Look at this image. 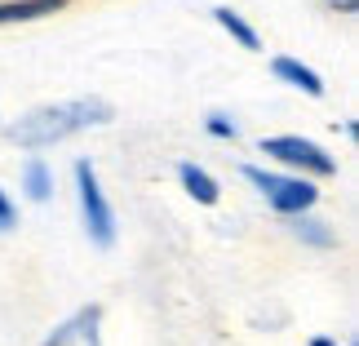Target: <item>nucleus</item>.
Returning <instances> with one entry per match:
<instances>
[{"label":"nucleus","mask_w":359,"mask_h":346,"mask_svg":"<svg viewBox=\"0 0 359 346\" xmlns=\"http://www.w3.org/2000/svg\"><path fill=\"white\" fill-rule=\"evenodd\" d=\"M116 112H111V102H102V98H80V102H58V107H36V112H27L22 120H13L5 138L9 142H18V147H53V142H62V138H72L76 129H85V124H107Z\"/></svg>","instance_id":"nucleus-1"},{"label":"nucleus","mask_w":359,"mask_h":346,"mask_svg":"<svg viewBox=\"0 0 359 346\" xmlns=\"http://www.w3.org/2000/svg\"><path fill=\"white\" fill-rule=\"evenodd\" d=\"M244 178L262 191V196H266V204H271L275 213H288V218H302L315 200H320V191H315L306 178L266 173V169H257V164H244Z\"/></svg>","instance_id":"nucleus-2"},{"label":"nucleus","mask_w":359,"mask_h":346,"mask_svg":"<svg viewBox=\"0 0 359 346\" xmlns=\"http://www.w3.org/2000/svg\"><path fill=\"white\" fill-rule=\"evenodd\" d=\"M76 191H80V213H85L89 240L98 248H111L116 244V213H111V204H107L102 187H98V173H93L89 160H76Z\"/></svg>","instance_id":"nucleus-3"},{"label":"nucleus","mask_w":359,"mask_h":346,"mask_svg":"<svg viewBox=\"0 0 359 346\" xmlns=\"http://www.w3.org/2000/svg\"><path fill=\"white\" fill-rule=\"evenodd\" d=\"M262 156L288 164V169H302V173H315V178H333L337 173V160L328 156L320 142L311 138H297V133H280V138H262Z\"/></svg>","instance_id":"nucleus-4"},{"label":"nucleus","mask_w":359,"mask_h":346,"mask_svg":"<svg viewBox=\"0 0 359 346\" xmlns=\"http://www.w3.org/2000/svg\"><path fill=\"white\" fill-rule=\"evenodd\" d=\"M40 346H102V307L76 311L67 324H58Z\"/></svg>","instance_id":"nucleus-5"},{"label":"nucleus","mask_w":359,"mask_h":346,"mask_svg":"<svg viewBox=\"0 0 359 346\" xmlns=\"http://www.w3.org/2000/svg\"><path fill=\"white\" fill-rule=\"evenodd\" d=\"M72 0H0V27L5 22H32V18H49L62 13Z\"/></svg>","instance_id":"nucleus-6"},{"label":"nucleus","mask_w":359,"mask_h":346,"mask_svg":"<svg viewBox=\"0 0 359 346\" xmlns=\"http://www.w3.org/2000/svg\"><path fill=\"white\" fill-rule=\"evenodd\" d=\"M271 72L280 76V80H288L293 89H302L306 98H324V80H320V72H311L306 62H297V58H275Z\"/></svg>","instance_id":"nucleus-7"},{"label":"nucleus","mask_w":359,"mask_h":346,"mask_svg":"<svg viewBox=\"0 0 359 346\" xmlns=\"http://www.w3.org/2000/svg\"><path fill=\"white\" fill-rule=\"evenodd\" d=\"M177 178H182L187 196H191V200H200V204H217V196H222V187H217L213 178L200 169V164H191V160L177 164Z\"/></svg>","instance_id":"nucleus-8"},{"label":"nucleus","mask_w":359,"mask_h":346,"mask_svg":"<svg viewBox=\"0 0 359 346\" xmlns=\"http://www.w3.org/2000/svg\"><path fill=\"white\" fill-rule=\"evenodd\" d=\"M22 187H27V196H32L36 204H45V200L53 196V173H49V164H45V160H27Z\"/></svg>","instance_id":"nucleus-9"},{"label":"nucleus","mask_w":359,"mask_h":346,"mask_svg":"<svg viewBox=\"0 0 359 346\" xmlns=\"http://www.w3.org/2000/svg\"><path fill=\"white\" fill-rule=\"evenodd\" d=\"M213 18H217V27H222V32H231V36H236L244 49H257V45H262V40H257V32H253V27H248V22L240 18L236 9H213Z\"/></svg>","instance_id":"nucleus-10"},{"label":"nucleus","mask_w":359,"mask_h":346,"mask_svg":"<svg viewBox=\"0 0 359 346\" xmlns=\"http://www.w3.org/2000/svg\"><path fill=\"white\" fill-rule=\"evenodd\" d=\"M293 231L302 235V240L320 244V248H328V244H333V235L324 231V222H315V218H297V222H293Z\"/></svg>","instance_id":"nucleus-11"},{"label":"nucleus","mask_w":359,"mask_h":346,"mask_svg":"<svg viewBox=\"0 0 359 346\" xmlns=\"http://www.w3.org/2000/svg\"><path fill=\"white\" fill-rule=\"evenodd\" d=\"M204 129H209L213 138H231V142H236V138H240V129H236V120H226V116H209V120H204Z\"/></svg>","instance_id":"nucleus-12"},{"label":"nucleus","mask_w":359,"mask_h":346,"mask_svg":"<svg viewBox=\"0 0 359 346\" xmlns=\"http://www.w3.org/2000/svg\"><path fill=\"white\" fill-rule=\"evenodd\" d=\"M13 222H18V209H13V200L0 191V231H13Z\"/></svg>","instance_id":"nucleus-13"},{"label":"nucleus","mask_w":359,"mask_h":346,"mask_svg":"<svg viewBox=\"0 0 359 346\" xmlns=\"http://www.w3.org/2000/svg\"><path fill=\"white\" fill-rule=\"evenodd\" d=\"M328 5H333L337 13H355V5H359V0H328Z\"/></svg>","instance_id":"nucleus-14"},{"label":"nucleus","mask_w":359,"mask_h":346,"mask_svg":"<svg viewBox=\"0 0 359 346\" xmlns=\"http://www.w3.org/2000/svg\"><path fill=\"white\" fill-rule=\"evenodd\" d=\"M311 346H337V342H333V338H315Z\"/></svg>","instance_id":"nucleus-15"}]
</instances>
